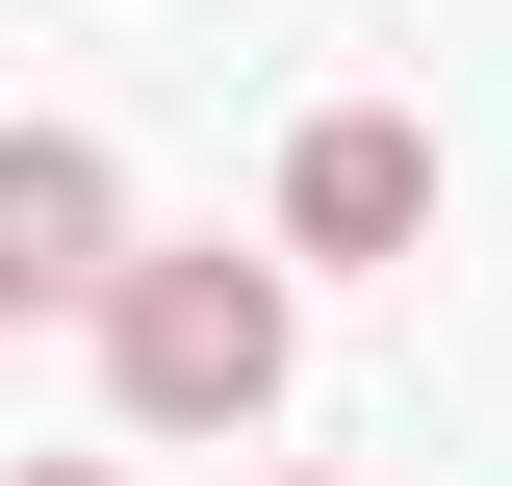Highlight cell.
<instances>
[{"mask_svg":"<svg viewBox=\"0 0 512 486\" xmlns=\"http://www.w3.org/2000/svg\"><path fill=\"white\" fill-rule=\"evenodd\" d=\"M26 486H128V461H26Z\"/></svg>","mask_w":512,"mask_h":486,"instance_id":"277c9868","label":"cell"},{"mask_svg":"<svg viewBox=\"0 0 512 486\" xmlns=\"http://www.w3.org/2000/svg\"><path fill=\"white\" fill-rule=\"evenodd\" d=\"M103 384H128V435H256L282 410V256H128L103 282Z\"/></svg>","mask_w":512,"mask_h":486,"instance_id":"6da1fadb","label":"cell"},{"mask_svg":"<svg viewBox=\"0 0 512 486\" xmlns=\"http://www.w3.org/2000/svg\"><path fill=\"white\" fill-rule=\"evenodd\" d=\"M436 231V128L410 103H333L308 154H282V256H410Z\"/></svg>","mask_w":512,"mask_h":486,"instance_id":"3957f363","label":"cell"},{"mask_svg":"<svg viewBox=\"0 0 512 486\" xmlns=\"http://www.w3.org/2000/svg\"><path fill=\"white\" fill-rule=\"evenodd\" d=\"M128 282V180L103 128H0V307H103Z\"/></svg>","mask_w":512,"mask_h":486,"instance_id":"7a4b0ae2","label":"cell"}]
</instances>
